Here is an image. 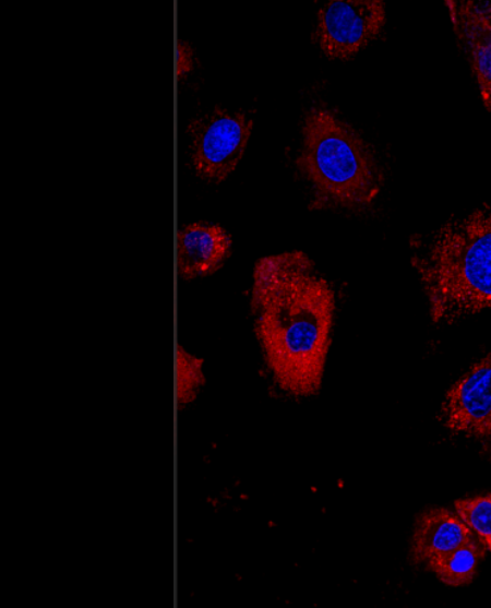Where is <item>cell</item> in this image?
Wrapping results in <instances>:
<instances>
[{
    "instance_id": "cell-6",
    "label": "cell",
    "mask_w": 491,
    "mask_h": 608,
    "mask_svg": "<svg viewBox=\"0 0 491 608\" xmlns=\"http://www.w3.org/2000/svg\"><path fill=\"white\" fill-rule=\"evenodd\" d=\"M385 5L380 0H333L318 12L315 37L328 58L348 59L383 29Z\"/></svg>"
},
{
    "instance_id": "cell-12",
    "label": "cell",
    "mask_w": 491,
    "mask_h": 608,
    "mask_svg": "<svg viewBox=\"0 0 491 608\" xmlns=\"http://www.w3.org/2000/svg\"><path fill=\"white\" fill-rule=\"evenodd\" d=\"M457 515L491 551V494L455 501Z\"/></svg>"
},
{
    "instance_id": "cell-7",
    "label": "cell",
    "mask_w": 491,
    "mask_h": 608,
    "mask_svg": "<svg viewBox=\"0 0 491 608\" xmlns=\"http://www.w3.org/2000/svg\"><path fill=\"white\" fill-rule=\"evenodd\" d=\"M446 5L482 105L491 111V0L447 1Z\"/></svg>"
},
{
    "instance_id": "cell-13",
    "label": "cell",
    "mask_w": 491,
    "mask_h": 608,
    "mask_svg": "<svg viewBox=\"0 0 491 608\" xmlns=\"http://www.w3.org/2000/svg\"><path fill=\"white\" fill-rule=\"evenodd\" d=\"M176 56V74L180 80L193 69V50L187 41L178 40Z\"/></svg>"
},
{
    "instance_id": "cell-11",
    "label": "cell",
    "mask_w": 491,
    "mask_h": 608,
    "mask_svg": "<svg viewBox=\"0 0 491 608\" xmlns=\"http://www.w3.org/2000/svg\"><path fill=\"white\" fill-rule=\"evenodd\" d=\"M204 384L203 359L181 345L176 349V397L179 406L191 403Z\"/></svg>"
},
{
    "instance_id": "cell-4",
    "label": "cell",
    "mask_w": 491,
    "mask_h": 608,
    "mask_svg": "<svg viewBox=\"0 0 491 608\" xmlns=\"http://www.w3.org/2000/svg\"><path fill=\"white\" fill-rule=\"evenodd\" d=\"M253 121L243 111L215 108L191 121V163L195 175L219 183L237 167L249 141Z\"/></svg>"
},
{
    "instance_id": "cell-2",
    "label": "cell",
    "mask_w": 491,
    "mask_h": 608,
    "mask_svg": "<svg viewBox=\"0 0 491 608\" xmlns=\"http://www.w3.org/2000/svg\"><path fill=\"white\" fill-rule=\"evenodd\" d=\"M411 249L435 323L491 308V210L450 219L415 239Z\"/></svg>"
},
{
    "instance_id": "cell-8",
    "label": "cell",
    "mask_w": 491,
    "mask_h": 608,
    "mask_svg": "<svg viewBox=\"0 0 491 608\" xmlns=\"http://www.w3.org/2000/svg\"><path fill=\"white\" fill-rule=\"evenodd\" d=\"M228 233L215 224L192 223L177 233V271L185 281L217 272L230 254Z\"/></svg>"
},
{
    "instance_id": "cell-5",
    "label": "cell",
    "mask_w": 491,
    "mask_h": 608,
    "mask_svg": "<svg viewBox=\"0 0 491 608\" xmlns=\"http://www.w3.org/2000/svg\"><path fill=\"white\" fill-rule=\"evenodd\" d=\"M440 417L453 436L491 461V353L448 389Z\"/></svg>"
},
{
    "instance_id": "cell-10",
    "label": "cell",
    "mask_w": 491,
    "mask_h": 608,
    "mask_svg": "<svg viewBox=\"0 0 491 608\" xmlns=\"http://www.w3.org/2000/svg\"><path fill=\"white\" fill-rule=\"evenodd\" d=\"M486 547L474 535L459 547L433 559L426 568L433 572L438 579L450 586L469 584L475 574Z\"/></svg>"
},
{
    "instance_id": "cell-1",
    "label": "cell",
    "mask_w": 491,
    "mask_h": 608,
    "mask_svg": "<svg viewBox=\"0 0 491 608\" xmlns=\"http://www.w3.org/2000/svg\"><path fill=\"white\" fill-rule=\"evenodd\" d=\"M332 285L302 251L258 260L250 309L265 362L280 389L310 396L321 388L335 314Z\"/></svg>"
},
{
    "instance_id": "cell-3",
    "label": "cell",
    "mask_w": 491,
    "mask_h": 608,
    "mask_svg": "<svg viewBox=\"0 0 491 608\" xmlns=\"http://www.w3.org/2000/svg\"><path fill=\"white\" fill-rule=\"evenodd\" d=\"M298 165L325 201L355 207L371 203L382 174L367 144L345 122L323 108L306 117Z\"/></svg>"
},
{
    "instance_id": "cell-9",
    "label": "cell",
    "mask_w": 491,
    "mask_h": 608,
    "mask_svg": "<svg viewBox=\"0 0 491 608\" xmlns=\"http://www.w3.org/2000/svg\"><path fill=\"white\" fill-rule=\"evenodd\" d=\"M474 535L458 515L443 508L430 509L416 522L411 538V558L416 564L426 567Z\"/></svg>"
}]
</instances>
